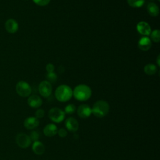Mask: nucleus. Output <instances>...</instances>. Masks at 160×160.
I'll return each mask as SVG.
<instances>
[{
	"instance_id": "obj_1",
	"label": "nucleus",
	"mask_w": 160,
	"mask_h": 160,
	"mask_svg": "<svg viewBox=\"0 0 160 160\" xmlns=\"http://www.w3.org/2000/svg\"><path fill=\"white\" fill-rule=\"evenodd\" d=\"M92 94L90 87L86 84H79L76 86L72 91V96L76 99L79 101H86L88 100Z\"/></svg>"
},
{
	"instance_id": "obj_2",
	"label": "nucleus",
	"mask_w": 160,
	"mask_h": 160,
	"mask_svg": "<svg viewBox=\"0 0 160 160\" xmlns=\"http://www.w3.org/2000/svg\"><path fill=\"white\" fill-rule=\"evenodd\" d=\"M54 95L58 101L62 102H67L72 96V90L69 86L61 84L56 89Z\"/></svg>"
},
{
	"instance_id": "obj_3",
	"label": "nucleus",
	"mask_w": 160,
	"mask_h": 160,
	"mask_svg": "<svg viewBox=\"0 0 160 160\" xmlns=\"http://www.w3.org/2000/svg\"><path fill=\"white\" fill-rule=\"evenodd\" d=\"M91 110L92 114L94 116L101 118L108 114L109 111V105L106 101L99 100L93 104Z\"/></svg>"
},
{
	"instance_id": "obj_4",
	"label": "nucleus",
	"mask_w": 160,
	"mask_h": 160,
	"mask_svg": "<svg viewBox=\"0 0 160 160\" xmlns=\"http://www.w3.org/2000/svg\"><path fill=\"white\" fill-rule=\"evenodd\" d=\"M16 91L19 96L26 98L30 96L32 92V89L27 82L20 81L16 85Z\"/></svg>"
},
{
	"instance_id": "obj_5",
	"label": "nucleus",
	"mask_w": 160,
	"mask_h": 160,
	"mask_svg": "<svg viewBox=\"0 0 160 160\" xmlns=\"http://www.w3.org/2000/svg\"><path fill=\"white\" fill-rule=\"evenodd\" d=\"M49 118L54 122H61L65 118V112L59 108H52L48 112Z\"/></svg>"
},
{
	"instance_id": "obj_6",
	"label": "nucleus",
	"mask_w": 160,
	"mask_h": 160,
	"mask_svg": "<svg viewBox=\"0 0 160 160\" xmlns=\"http://www.w3.org/2000/svg\"><path fill=\"white\" fill-rule=\"evenodd\" d=\"M39 94L44 98H48L52 93V84L49 81L44 80L41 81L38 86Z\"/></svg>"
},
{
	"instance_id": "obj_7",
	"label": "nucleus",
	"mask_w": 160,
	"mask_h": 160,
	"mask_svg": "<svg viewBox=\"0 0 160 160\" xmlns=\"http://www.w3.org/2000/svg\"><path fill=\"white\" fill-rule=\"evenodd\" d=\"M18 146L21 148H27L31 144V140L28 135L24 133H19L16 137Z\"/></svg>"
},
{
	"instance_id": "obj_8",
	"label": "nucleus",
	"mask_w": 160,
	"mask_h": 160,
	"mask_svg": "<svg viewBox=\"0 0 160 160\" xmlns=\"http://www.w3.org/2000/svg\"><path fill=\"white\" fill-rule=\"evenodd\" d=\"M77 114L78 116L81 118H82V119L88 118L92 114L91 108L86 104H82L79 105L78 108Z\"/></svg>"
},
{
	"instance_id": "obj_9",
	"label": "nucleus",
	"mask_w": 160,
	"mask_h": 160,
	"mask_svg": "<svg viewBox=\"0 0 160 160\" xmlns=\"http://www.w3.org/2000/svg\"><path fill=\"white\" fill-rule=\"evenodd\" d=\"M136 29L138 32L145 36L150 35L151 29L150 25L146 21H140L136 25Z\"/></svg>"
},
{
	"instance_id": "obj_10",
	"label": "nucleus",
	"mask_w": 160,
	"mask_h": 160,
	"mask_svg": "<svg viewBox=\"0 0 160 160\" xmlns=\"http://www.w3.org/2000/svg\"><path fill=\"white\" fill-rule=\"evenodd\" d=\"M64 124L67 130L70 132H76L79 129V122L76 119L73 117H69L65 120Z\"/></svg>"
},
{
	"instance_id": "obj_11",
	"label": "nucleus",
	"mask_w": 160,
	"mask_h": 160,
	"mask_svg": "<svg viewBox=\"0 0 160 160\" xmlns=\"http://www.w3.org/2000/svg\"><path fill=\"white\" fill-rule=\"evenodd\" d=\"M23 124L27 129L32 130L38 127L39 124V121L36 117H28L26 119H25Z\"/></svg>"
},
{
	"instance_id": "obj_12",
	"label": "nucleus",
	"mask_w": 160,
	"mask_h": 160,
	"mask_svg": "<svg viewBox=\"0 0 160 160\" xmlns=\"http://www.w3.org/2000/svg\"><path fill=\"white\" fill-rule=\"evenodd\" d=\"M5 29L10 34L16 33L19 28L18 22L14 19H9L5 22Z\"/></svg>"
},
{
	"instance_id": "obj_13",
	"label": "nucleus",
	"mask_w": 160,
	"mask_h": 160,
	"mask_svg": "<svg viewBox=\"0 0 160 160\" xmlns=\"http://www.w3.org/2000/svg\"><path fill=\"white\" fill-rule=\"evenodd\" d=\"M152 46L151 40L148 36L141 37L138 41V48L141 51H148Z\"/></svg>"
},
{
	"instance_id": "obj_14",
	"label": "nucleus",
	"mask_w": 160,
	"mask_h": 160,
	"mask_svg": "<svg viewBox=\"0 0 160 160\" xmlns=\"http://www.w3.org/2000/svg\"><path fill=\"white\" fill-rule=\"evenodd\" d=\"M28 104L32 108H38L42 105V100L40 96L36 94H33L29 96L28 99Z\"/></svg>"
},
{
	"instance_id": "obj_15",
	"label": "nucleus",
	"mask_w": 160,
	"mask_h": 160,
	"mask_svg": "<svg viewBox=\"0 0 160 160\" xmlns=\"http://www.w3.org/2000/svg\"><path fill=\"white\" fill-rule=\"evenodd\" d=\"M58 127L52 123L48 124L43 128V133L47 137H53L58 132Z\"/></svg>"
},
{
	"instance_id": "obj_16",
	"label": "nucleus",
	"mask_w": 160,
	"mask_h": 160,
	"mask_svg": "<svg viewBox=\"0 0 160 160\" xmlns=\"http://www.w3.org/2000/svg\"><path fill=\"white\" fill-rule=\"evenodd\" d=\"M32 150L36 155H42L45 152V147L44 144L39 141H34L32 145Z\"/></svg>"
},
{
	"instance_id": "obj_17",
	"label": "nucleus",
	"mask_w": 160,
	"mask_h": 160,
	"mask_svg": "<svg viewBox=\"0 0 160 160\" xmlns=\"http://www.w3.org/2000/svg\"><path fill=\"white\" fill-rule=\"evenodd\" d=\"M147 11L150 16L152 17H156L159 14V9L156 3L149 2L147 5Z\"/></svg>"
},
{
	"instance_id": "obj_18",
	"label": "nucleus",
	"mask_w": 160,
	"mask_h": 160,
	"mask_svg": "<svg viewBox=\"0 0 160 160\" xmlns=\"http://www.w3.org/2000/svg\"><path fill=\"white\" fill-rule=\"evenodd\" d=\"M158 71L157 66L152 63H149L144 67V72L148 75H154Z\"/></svg>"
},
{
	"instance_id": "obj_19",
	"label": "nucleus",
	"mask_w": 160,
	"mask_h": 160,
	"mask_svg": "<svg viewBox=\"0 0 160 160\" xmlns=\"http://www.w3.org/2000/svg\"><path fill=\"white\" fill-rule=\"evenodd\" d=\"M127 2L131 8H139L144 5L145 0H127Z\"/></svg>"
},
{
	"instance_id": "obj_20",
	"label": "nucleus",
	"mask_w": 160,
	"mask_h": 160,
	"mask_svg": "<svg viewBox=\"0 0 160 160\" xmlns=\"http://www.w3.org/2000/svg\"><path fill=\"white\" fill-rule=\"evenodd\" d=\"M150 39L155 42H159L160 41V31L158 29L152 31L150 34Z\"/></svg>"
},
{
	"instance_id": "obj_21",
	"label": "nucleus",
	"mask_w": 160,
	"mask_h": 160,
	"mask_svg": "<svg viewBox=\"0 0 160 160\" xmlns=\"http://www.w3.org/2000/svg\"><path fill=\"white\" fill-rule=\"evenodd\" d=\"M76 110V108L74 104H68L65 108H64V112L66 114H73Z\"/></svg>"
},
{
	"instance_id": "obj_22",
	"label": "nucleus",
	"mask_w": 160,
	"mask_h": 160,
	"mask_svg": "<svg viewBox=\"0 0 160 160\" xmlns=\"http://www.w3.org/2000/svg\"><path fill=\"white\" fill-rule=\"evenodd\" d=\"M46 78H47L46 81H49L50 83H54L57 81L58 76L54 72H52L48 73L46 75Z\"/></svg>"
},
{
	"instance_id": "obj_23",
	"label": "nucleus",
	"mask_w": 160,
	"mask_h": 160,
	"mask_svg": "<svg viewBox=\"0 0 160 160\" xmlns=\"http://www.w3.org/2000/svg\"><path fill=\"white\" fill-rule=\"evenodd\" d=\"M31 141H38L39 138V134L38 133V131H32L30 133V136H29Z\"/></svg>"
},
{
	"instance_id": "obj_24",
	"label": "nucleus",
	"mask_w": 160,
	"mask_h": 160,
	"mask_svg": "<svg viewBox=\"0 0 160 160\" xmlns=\"http://www.w3.org/2000/svg\"><path fill=\"white\" fill-rule=\"evenodd\" d=\"M32 1L36 4L40 6H46L51 1V0H32Z\"/></svg>"
},
{
	"instance_id": "obj_25",
	"label": "nucleus",
	"mask_w": 160,
	"mask_h": 160,
	"mask_svg": "<svg viewBox=\"0 0 160 160\" xmlns=\"http://www.w3.org/2000/svg\"><path fill=\"white\" fill-rule=\"evenodd\" d=\"M57 134L61 138H65L68 135V131H67L66 129L62 128L58 130Z\"/></svg>"
},
{
	"instance_id": "obj_26",
	"label": "nucleus",
	"mask_w": 160,
	"mask_h": 160,
	"mask_svg": "<svg viewBox=\"0 0 160 160\" xmlns=\"http://www.w3.org/2000/svg\"><path fill=\"white\" fill-rule=\"evenodd\" d=\"M44 114H45V112L42 109H38L35 112V117L38 119L39 118L41 119L44 116Z\"/></svg>"
},
{
	"instance_id": "obj_27",
	"label": "nucleus",
	"mask_w": 160,
	"mask_h": 160,
	"mask_svg": "<svg viewBox=\"0 0 160 160\" xmlns=\"http://www.w3.org/2000/svg\"><path fill=\"white\" fill-rule=\"evenodd\" d=\"M46 69L48 73L52 72L54 71V66L52 63H48L46 66Z\"/></svg>"
},
{
	"instance_id": "obj_28",
	"label": "nucleus",
	"mask_w": 160,
	"mask_h": 160,
	"mask_svg": "<svg viewBox=\"0 0 160 160\" xmlns=\"http://www.w3.org/2000/svg\"><path fill=\"white\" fill-rule=\"evenodd\" d=\"M159 59H160V55H158V57H157V59H156V62H157V64H158V67L160 66V61H159Z\"/></svg>"
},
{
	"instance_id": "obj_29",
	"label": "nucleus",
	"mask_w": 160,
	"mask_h": 160,
	"mask_svg": "<svg viewBox=\"0 0 160 160\" xmlns=\"http://www.w3.org/2000/svg\"><path fill=\"white\" fill-rule=\"evenodd\" d=\"M158 1H159V0H158Z\"/></svg>"
}]
</instances>
